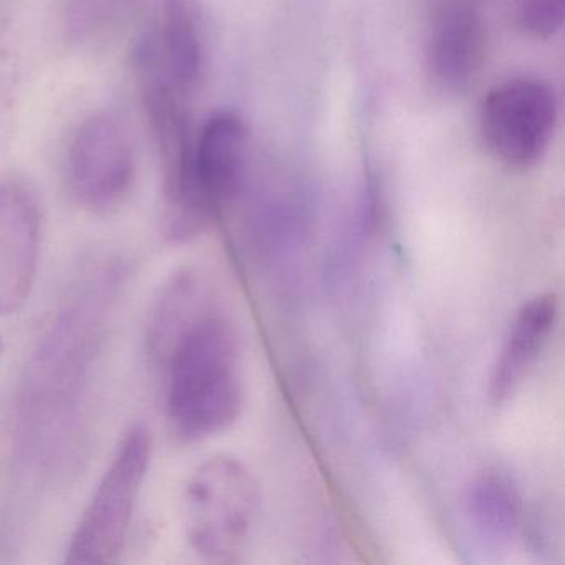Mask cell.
<instances>
[{"mask_svg": "<svg viewBox=\"0 0 565 565\" xmlns=\"http://www.w3.org/2000/svg\"><path fill=\"white\" fill-rule=\"evenodd\" d=\"M557 114V98L547 84L537 78H512L486 95L479 130L495 158L525 170L551 147Z\"/></svg>", "mask_w": 565, "mask_h": 565, "instance_id": "cell-6", "label": "cell"}, {"mask_svg": "<svg viewBox=\"0 0 565 565\" xmlns=\"http://www.w3.org/2000/svg\"><path fill=\"white\" fill-rule=\"evenodd\" d=\"M147 353L163 379L168 418L178 438L203 441L239 418V342L201 270L184 267L161 289L148 320Z\"/></svg>", "mask_w": 565, "mask_h": 565, "instance_id": "cell-1", "label": "cell"}, {"mask_svg": "<svg viewBox=\"0 0 565 565\" xmlns=\"http://www.w3.org/2000/svg\"><path fill=\"white\" fill-rule=\"evenodd\" d=\"M484 22L468 0H445L426 32L429 78L443 90L462 94L475 84L486 61Z\"/></svg>", "mask_w": 565, "mask_h": 565, "instance_id": "cell-9", "label": "cell"}, {"mask_svg": "<svg viewBox=\"0 0 565 565\" xmlns=\"http://www.w3.org/2000/svg\"><path fill=\"white\" fill-rule=\"evenodd\" d=\"M151 455L153 438L150 429L134 426L118 446L110 468L72 535L65 557L68 564H114L118 561L127 544Z\"/></svg>", "mask_w": 565, "mask_h": 565, "instance_id": "cell-4", "label": "cell"}, {"mask_svg": "<svg viewBox=\"0 0 565 565\" xmlns=\"http://www.w3.org/2000/svg\"><path fill=\"white\" fill-rule=\"evenodd\" d=\"M466 515L486 547H508L521 531L522 499L511 478L498 471L476 476L466 494Z\"/></svg>", "mask_w": 565, "mask_h": 565, "instance_id": "cell-12", "label": "cell"}, {"mask_svg": "<svg viewBox=\"0 0 565 565\" xmlns=\"http://www.w3.org/2000/svg\"><path fill=\"white\" fill-rule=\"evenodd\" d=\"M4 353V337L0 335V356Z\"/></svg>", "mask_w": 565, "mask_h": 565, "instance_id": "cell-16", "label": "cell"}, {"mask_svg": "<svg viewBox=\"0 0 565 565\" xmlns=\"http://www.w3.org/2000/svg\"><path fill=\"white\" fill-rule=\"evenodd\" d=\"M558 317L554 294H541L522 303L512 320L489 382V396L495 406L504 405L521 388L544 350Z\"/></svg>", "mask_w": 565, "mask_h": 565, "instance_id": "cell-11", "label": "cell"}, {"mask_svg": "<svg viewBox=\"0 0 565 565\" xmlns=\"http://www.w3.org/2000/svg\"><path fill=\"white\" fill-rule=\"evenodd\" d=\"M19 82V52L14 31L0 15V121L11 110Z\"/></svg>", "mask_w": 565, "mask_h": 565, "instance_id": "cell-15", "label": "cell"}, {"mask_svg": "<svg viewBox=\"0 0 565 565\" xmlns=\"http://www.w3.org/2000/svg\"><path fill=\"white\" fill-rule=\"evenodd\" d=\"M134 4L135 0H64L65 35L75 45L105 41L124 24Z\"/></svg>", "mask_w": 565, "mask_h": 565, "instance_id": "cell-13", "label": "cell"}, {"mask_svg": "<svg viewBox=\"0 0 565 565\" xmlns=\"http://www.w3.org/2000/svg\"><path fill=\"white\" fill-rule=\"evenodd\" d=\"M260 488L241 459L217 455L198 466L184 491V527L191 548L214 564L236 562L260 515Z\"/></svg>", "mask_w": 565, "mask_h": 565, "instance_id": "cell-3", "label": "cell"}, {"mask_svg": "<svg viewBox=\"0 0 565 565\" xmlns=\"http://www.w3.org/2000/svg\"><path fill=\"white\" fill-rule=\"evenodd\" d=\"M135 173L134 141L117 115L98 111L78 125L65 161L68 191L78 206L111 213L130 194Z\"/></svg>", "mask_w": 565, "mask_h": 565, "instance_id": "cell-5", "label": "cell"}, {"mask_svg": "<svg viewBox=\"0 0 565 565\" xmlns=\"http://www.w3.org/2000/svg\"><path fill=\"white\" fill-rule=\"evenodd\" d=\"M249 137L233 111L213 115L196 135L194 171L198 193L211 221L220 220L243 193L247 178Z\"/></svg>", "mask_w": 565, "mask_h": 565, "instance_id": "cell-10", "label": "cell"}, {"mask_svg": "<svg viewBox=\"0 0 565 565\" xmlns=\"http://www.w3.org/2000/svg\"><path fill=\"white\" fill-rule=\"evenodd\" d=\"M138 87L188 100L203 72V39L190 0H157L134 49Z\"/></svg>", "mask_w": 565, "mask_h": 565, "instance_id": "cell-7", "label": "cell"}, {"mask_svg": "<svg viewBox=\"0 0 565 565\" xmlns=\"http://www.w3.org/2000/svg\"><path fill=\"white\" fill-rule=\"evenodd\" d=\"M42 220L28 184L0 183V317L18 312L31 296L41 256Z\"/></svg>", "mask_w": 565, "mask_h": 565, "instance_id": "cell-8", "label": "cell"}, {"mask_svg": "<svg viewBox=\"0 0 565 565\" xmlns=\"http://www.w3.org/2000/svg\"><path fill=\"white\" fill-rule=\"evenodd\" d=\"M515 22L527 38L547 41L564 24V0H515Z\"/></svg>", "mask_w": 565, "mask_h": 565, "instance_id": "cell-14", "label": "cell"}, {"mask_svg": "<svg viewBox=\"0 0 565 565\" xmlns=\"http://www.w3.org/2000/svg\"><path fill=\"white\" fill-rule=\"evenodd\" d=\"M118 284L120 270L111 264L85 273L32 356L22 390L21 422L38 462L65 461L78 445L88 375Z\"/></svg>", "mask_w": 565, "mask_h": 565, "instance_id": "cell-2", "label": "cell"}]
</instances>
